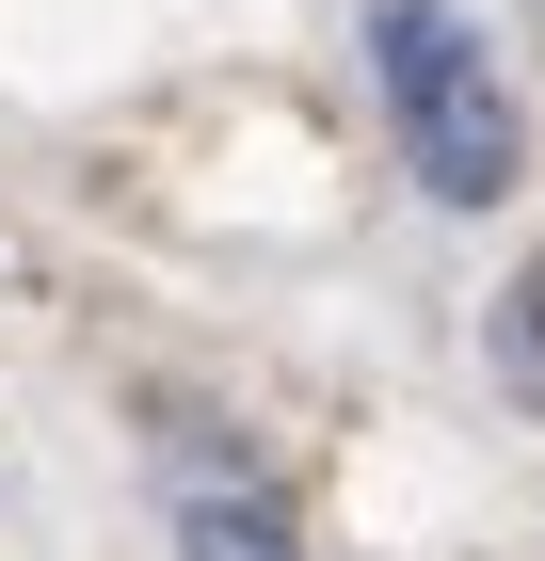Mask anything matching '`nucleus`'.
Here are the masks:
<instances>
[{"mask_svg": "<svg viewBox=\"0 0 545 561\" xmlns=\"http://www.w3.org/2000/svg\"><path fill=\"white\" fill-rule=\"evenodd\" d=\"M161 529H177V561H305V529H289V497L241 466V449H177V481H161Z\"/></svg>", "mask_w": 545, "mask_h": 561, "instance_id": "obj_2", "label": "nucleus"}, {"mask_svg": "<svg viewBox=\"0 0 545 561\" xmlns=\"http://www.w3.org/2000/svg\"><path fill=\"white\" fill-rule=\"evenodd\" d=\"M370 81H385V145L433 209H498L530 176V129H513L498 48L465 33V0H370Z\"/></svg>", "mask_w": 545, "mask_h": 561, "instance_id": "obj_1", "label": "nucleus"}, {"mask_svg": "<svg viewBox=\"0 0 545 561\" xmlns=\"http://www.w3.org/2000/svg\"><path fill=\"white\" fill-rule=\"evenodd\" d=\"M481 369H498V386H513V401H530V417H545V257L513 273L498 305H481Z\"/></svg>", "mask_w": 545, "mask_h": 561, "instance_id": "obj_3", "label": "nucleus"}]
</instances>
